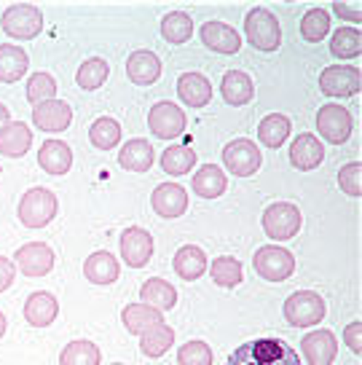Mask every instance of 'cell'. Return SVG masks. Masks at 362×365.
Here are the masks:
<instances>
[{
    "mask_svg": "<svg viewBox=\"0 0 362 365\" xmlns=\"http://www.w3.org/2000/svg\"><path fill=\"white\" fill-rule=\"evenodd\" d=\"M140 298H143V304L159 309L161 314H164V312H170V309L177 304V290H175V285H170L167 279L153 277V279H148L145 285L140 287Z\"/></svg>",
    "mask_w": 362,
    "mask_h": 365,
    "instance_id": "29",
    "label": "cell"
},
{
    "mask_svg": "<svg viewBox=\"0 0 362 365\" xmlns=\"http://www.w3.org/2000/svg\"><path fill=\"white\" fill-rule=\"evenodd\" d=\"M59 212V202H57V194L54 191H48L43 185H35L30 188L27 194L22 196V202H19V210H16V215L22 220L27 228H43L48 226Z\"/></svg>",
    "mask_w": 362,
    "mask_h": 365,
    "instance_id": "2",
    "label": "cell"
},
{
    "mask_svg": "<svg viewBox=\"0 0 362 365\" xmlns=\"http://www.w3.org/2000/svg\"><path fill=\"white\" fill-rule=\"evenodd\" d=\"M290 118L282 113H272L266 115L261 124H258V140H261L266 148H282L284 140L290 137Z\"/></svg>",
    "mask_w": 362,
    "mask_h": 365,
    "instance_id": "32",
    "label": "cell"
},
{
    "mask_svg": "<svg viewBox=\"0 0 362 365\" xmlns=\"http://www.w3.org/2000/svg\"><path fill=\"white\" fill-rule=\"evenodd\" d=\"M330 54L338 59H354L362 54V33L360 27H338L330 38Z\"/></svg>",
    "mask_w": 362,
    "mask_h": 365,
    "instance_id": "33",
    "label": "cell"
},
{
    "mask_svg": "<svg viewBox=\"0 0 362 365\" xmlns=\"http://www.w3.org/2000/svg\"><path fill=\"white\" fill-rule=\"evenodd\" d=\"M193 167H196V153L185 145H170L161 153V170L172 178H180L185 172H191Z\"/></svg>",
    "mask_w": 362,
    "mask_h": 365,
    "instance_id": "38",
    "label": "cell"
},
{
    "mask_svg": "<svg viewBox=\"0 0 362 365\" xmlns=\"http://www.w3.org/2000/svg\"><path fill=\"white\" fill-rule=\"evenodd\" d=\"M156 161V153H153V145L137 137V140H129L124 148L118 150V164L129 172H148Z\"/></svg>",
    "mask_w": 362,
    "mask_h": 365,
    "instance_id": "27",
    "label": "cell"
},
{
    "mask_svg": "<svg viewBox=\"0 0 362 365\" xmlns=\"http://www.w3.org/2000/svg\"><path fill=\"white\" fill-rule=\"evenodd\" d=\"M126 76L137 86H150V83H156L161 78V59L153 51H148V48L132 51L129 59H126Z\"/></svg>",
    "mask_w": 362,
    "mask_h": 365,
    "instance_id": "18",
    "label": "cell"
},
{
    "mask_svg": "<svg viewBox=\"0 0 362 365\" xmlns=\"http://www.w3.org/2000/svg\"><path fill=\"white\" fill-rule=\"evenodd\" d=\"M27 100L30 105H41V103H48V100H57V81L51 73H33L30 78H27Z\"/></svg>",
    "mask_w": 362,
    "mask_h": 365,
    "instance_id": "40",
    "label": "cell"
},
{
    "mask_svg": "<svg viewBox=\"0 0 362 365\" xmlns=\"http://www.w3.org/2000/svg\"><path fill=\"white\" fill-rule=\"evenodd\" d=\"M322 159H325V148H322V143L314 135L304 132V135H298L290 143V164H293L295 170L301 172L317 170L319 164H322Z\"/></svg>",
    "mask_w": 362,
    "mask_h": 365,
    "instance_id": "17",
    "label": "cell"
},
{
    "mask_svg": "<svg viewBox=\"0 0 362 365\" xmlns=\"http://www.w3.org/2000/svg\"><path fill=\"white\" fill-rule=\"evenodd\" d=\"M33 148V129L24 121H9L0 129V153L9 159H22Z\"/></svg>",
    "mask_w": 362,
    "mask_h": 365,
    "instance_id": "22",
    "label": "cell"
},
{
    "mask_svg": "<svg viewBox=\"0 0 362 365\" xmlns=\"http://www.w3.org/2000/svg\"><path fill=\"white\" fill-rule=\"evenodd\" d=\"M177 94L188 108H204L212 100V86L202 73H182L177 78Z\"/></svg>",
    "mask_w": 362,
    "mask_h": 365,
    "instance_id": "25",
    "label": "cell"
},
{
    "mask_svg": "<svg viewBox=\"0 0 362 365\" xmlns=\"http://www.w3.org/2000/svg\"><path fill=\"white\" fill-rule=\"evenodd\" d=\"M0 172H3V170H0Z\"/></svg>",
    "mask_w": 362,
    "mask_h": 365,
    "instance_id": "51",
    "label": "cell"
},
{
    "mask_svg": "<svg viewBox=\"0 0 362 365\" xmlns=\"http://www.w3.org/2000/svg\"><path fill=\"white\" fill-rule=\"evenodd\" d=\"M113 365H124V363H113Z\"/></svg>",
    "mask_w": 362,
    "mask_h": 365,
    "instance_id": "50",
    "label": "cell"
},
{
    "mask_svg": "<svg viewBox=\"0 0 362 365\" xmlns=\"http://www.w3.org/2000/svg\"><path fill=\"white\" fill-rule=\"evenodd\" d=\"M351 129H354V121H351V113L341 105H322L317 110V132L328 143L333 145H341L351 137Z\"/></svg>",
    "mask_w": 362,
    "mask_h": 365,
    "instance_id": "9",
    "label": "cell"
},
{
    "mask_svg": "<svg viewBox=\"0 0 362 365\" xmlns=\"http://www.w3.org/2000/svg\"><path fill=\"white\" fill-rule=\"evenodd\" d=\"M177 365H212V349L204 341H188L177 352Z\"/></svg>",
    "mask_w": 362,
    "mask_h": 365,
    "instance_id": "43",
    "label": "cell"
},
{
    "mask_svg": "<svg viewBox=\"0 0 362 365\" xmlns=\"http://www.w3.org/2000/svg\"><path fill=\"white\" fill-rule=\"evenodd\" d=\"M220 94L228 105L239 108V105H247L255 97V83L244 70H228L220 81Z\"/></svg>",
    "mask_w": 362,
    "mask_h": 365,
    "instance_id": "24",
    "label": "cell"
},
{
    "mask_svg": "<svg viewBox=\"0 0 362 365\" xmlns=\"http://www.w3.org/2000/svg\"><path fill=\"white\" fill-rule=\"evenodd\" d=\"M118 250H121V258H124L126 266L143 269V266H148L150 255H153V237L148 234L145 228L129 226L121 234V240H118Z\"/></svg>",
    "mask_w": 362,
    "mask_h": 365,
    "instance_id": "13",
    "label": "cell"
},
{
    "mask_svg": "<svg viewBox=\"0 0 362 365\" xmlns=\"http://www.w3.org/2000/svg\"><path fill=\"white\" fill-rule=\"evenodd\" d=\"M54 250L46 242H27L14 252V266H19L24 277H46L54 269Z\"/></svg>",
    "mask_w": 362,
    "mask_h": 365,
    "instance_id": "10",
    "label": "cell"
},
{
    "mask_svg": "<svg viewBox=\"0 0 362 365\" xmlns=\"http://www.w3.org/2000/svg\"><path fill=\"white\" fill-rule=\"evenodd\" d=\"M226 172L220 170L217 164H204L202 170L193 175V191L202 199H217L220 194H226Z\"/></svg>",
    "mask_w": 362,
    "mask_h": 365,
    "instance_id": "30",
    "label": "cell"
},
{
    "mask_svg": "<svg viewBox=\"0 0 362 365\" xmlns=\"http://www.w3.org/2000/svg\"><path fill=\"white\" fill-rule=\"evenodd\" d=\"M301 349H304L309 365H333L336 354H338V341H336L333 331L317 328L301 339Z\"/></svg>",
    "mask_w": 362,
    "mask_h": 365,
    "instance_id": "15",
    "label": "cell"
},
{
    "mask_svg": "<svg viewBox=\"0 0 362 365\" xmlns=\"http://www.w3.org/2000/svg\"><path fill=\"white\" fill-rule=\"evenodd\" d=\"M9 121H11V113H9V108H6V105L0 103V129L9 124Z\"/></svg>",
    "mask_w": 362,
    "mask_h": 365,
    "instance_id": "48",
    "label": "cell"
},
{
    "mask_svg": "<svg viewBox=\"0 0 362 365\" xmlns=\"http://www.w3.org/2000/svg\"><path fill=\"white\" fill-rule=\"evenodd\" d=\"M284 319L293 328H311L325 319V301L314 290H295L293 296L284 301Z\"/></svg>",
    "mask_w": 362,
    "mask_h": 365,
    "instance_id": "5",
    "label": "cell"
},
{
    "mask_svg": "<svg viewBox=\"0 0 362 365\" xmlns=\"http://www.w3.org/2000/svg\"><path fill=\"white\" fill-rule=\"evenodd\" d=\"M319 89L328 97H354L362 89V73L351 65H333V68L322 70Z\"/></svg>",
    "mask_w": 362,
    "mask_h": 365,
    "instance_id": "11",
    "label": "cell"
},
{
    "mask_svg": "<svg viewBox=\"0 0 362 365\" xmlns=\"http://www.w3.org/2000/svg\"><path fill=\"white\" fill-rule=\"evenodd\" d=\"M83 274H86L89 282L105 287V285H113L115 279L121 277V266H118V258H115L113 252L97 250L86 258V263H83Z\"/></svg>",
    "mask_w": 362,
    "mask_h": 365,
    "instance_id": "21",
    "label": "cell"
},
{
    "mask_svg": "<svg viewBox=\"0 0 362 365\" xmlns=\"http://www.w3.org/2000/svg\"><path fill=\"white\" fill-rule=\"evenodd\" d=\"M223 164H226V170L234 172L237 178H252L255 172L261 170L263 156L252 140L239 137V140H231L226 145V150H223Z\"/></svg>",
    "mask_w": 362,
    "mask_h": 365,
    "instance_id": "8",
    "label": "cell"
},
{
    "mask_svg": "<svg viewBox=\"0 0 362 365\" xmlns=\"http://www.w3.org/2000/svg\"><path fill=\"white\" fill-rule=\"evenodd\" d=\"M188 124V118L182 113V108L175 103H156L148 113V126L150 132L161 140H175L182 135V129Z\"/></svg>",
    "mask_w": 362,
    "mask_h": 365,
    "instance_id": "12",
    "label": "cell"
},
{
    "mask_svg": "<svg viewBox=\"0 0 362 365\" xmlns=\"http://www.w3.org/2000/svg\"><path fill=\"white\" fill-rule=\"evenodd\" d=\"M244 35H247V43L255 46L258 51H276L282 46L279 19L269 9H263V6H255L247 14V19H244Z\"/></svg>",
    "mask_w": 362,
    "mask_h": 365,
    "instance_id": "3",
    "label": "cell"
},
{
    "mask_svg": "<svg viewBox=\"0 0 362 365\" xmlns=\"http://www.w3.org/2000/svg\"><path fill=\"white\" fill-rule=\"evenodd\" d=\"M175 272H177V277L185 279V282L199 279V277L207 272V255H204L202 247L185 245V247H180V250L175 252Z\"/></svg>",
    "mask_w": 362,
    "mask_h": 365,
    "instance_id": "31",
    "label": "cell"
},
{
    "mask_svg": "<svg viewBox=\"0 0 362 365\" xmlns=\"http://www.w3.org/2000/svg\"><path fill=\"white\" fill-rule=\"evenodd\" d=\"M226 365H301V357L282 339H255L231 352Z\"/></svg>",
    "mask_w": 362,
    "mask_h": 365,
    "instance_id": "1",
    "label": "cell"
},
{
    "mask_svg": "<svg viewBox=\"0 0 362 365\" xmlns=\"http://www.w3.org/2000/svg\"><path fill=\"white\" fill-rule=\"evenodd\" d=\"M333 11L338 14V16H343L346 22H360L362 19L360 9H351V6H346V3H333Z\"/></svg>",
    "mask_w": 362,
    "mask_h": 365,
    "instance_id": "47",
    "label": "cell"
},
{
    "mask_svg": "<svg viewBox=\"0 0 362 365\" xmlns=\"http://www.w3.org/2000/svg\"><path fill=\"white\" fill-rule=\"evenodd\" d=\"M210 274L215 279V285L220 287H237L242 282V261L231 258V255H223V258H215L212 266H210Z\"/></svg>",
    "mask_w": 362,
    "mask_h": 365,
    "instance_id": "42",
    "label": "cell"
},
{
    "mask_svg": "<svg viewBox=\"0 0 362 365\" xmlns=\"http://www.w3.org/2000/svg\"><path fill=\"white\" fill-rule=\"evenodd\" d=\"M14 279H16V266L11 258L0 255V293H6L14 285Z\"/></svg>",
    "mask_w": 362,
    "mask_h": 365,
    "instance_id": "46",
    "label": "cell"
},
{
    "mask_svg": "<svg viewBox=\"0 0 362 365\" xmlns=\"http://www.w3.org/2000/svg\"><path fill=\"white\" fill-rule=\"evenodd\" d=\"M161 35L175 46L188 43V41H191V35H193L191 16H188V14H182V11L167 14V16L161 19Z\"/></svg>",
    "mask_w": 362,
    "mask_h": 365,
    "instance_id": "39",
    "label": "cell"
},
{
    "mask_svg": "<svg viewBox=\"0 0 362 365\" xmlns=\"http://www.w3.org/2000/svg\"><path fill=\"white\" fill-rule=\"evenodd\" d=\"M202 43L212 48L217 54H237L242 48V38L239 33L226 22H204L202 24Z\"/></svg>",
    "mask_w": 362,
    "mask_h": 365,
    "instance_id": "19",
    "label": "cell"
},
{
    "mask_svg": "<svg viewBox=\"0 0 362 365\" xmlns=\"http://www.w3.org/2000/svg\"><path fill=\"white\" fill-rule=\"evenodd\" d=\"M102 352L100 346L89 339H78V341H70L62 354H59V365H100Z\"/></svg>",
    "mask_w": 362,
    "mask_h": 365,
    "instance_id": "34",
    "label": "cell"
},
{
    "mask_svg": "<svg viewBox=\"0 0 362 365\" xmlns=\"http://www.w3.org/2000/svg\"><path fill=\"white\" fill-rule=\"evenodd\" d=\"M108 76H110L108 62L100 57H91L78 68V73H76V83H78L83 91H97L100 86H105Z\"/></svg>",
    "mask_w": 362,
    "mask_h": 365,
    "instance_id": "37",
    "label": "cell"
},
{
    "mask_svg": "<svg viewBox=\"0 0 362 365\" xmlns=\"http://www.w3.org/2000/svg\"><path fill=\"white\" fill-rule=\"evenodd\" d=\"M150 205L159 217H167V220L180 217L188 210V191L177 182H161L150 196Z\"/></svg>",
    "mask_w": 362,
    "mask_h": 365,
    "instance_id": "16",
    "label": "cell"
},
{
    "mask_svg": "<svg viewBox=\"0 0 362 365\" xmlns=\"http://www.w3.org/2000/svg\"><path fill=\"white\" fill-rule=\"evenodd\" d=\"M343 339H346V346H349L354 354L362 352V322H360V319H354V322H349V325H346Z\"/></svg>",
    "mask_w": 362,
    "mask_h": 365,
    "instance_id": "45",
    "label": "cell"
},
{
    "mask_svg": "<svg viewBox=\"0 0 362 365\" xmlns=\"http://www.w3.org/2000/svg\"><path fill=\"white\" fill-rule=\"evenodd\" d=\"M121 132H124V129H121V124H118L115 118L102 115V118H97V121L89 126V140L97 150H113L115 145H118V140H121Z\"/></svg>",
    "mask_w": 362,
    "mask_h": 365,
    "instance_id": "35",
    "label": "cell"
},
{
    "mask_svg": "<svg viewBox=\"0 0 362 365\" xmlns=\"http://www.w3.org/2000/svg\"><path fill=\"white\" fill-rule=\"evenodd\" d=\"M252 266L269 282H284L295 272V255L279 245H266L252 255Z\"/></svg>",
    "mask_w": 362,
    "mask_h": 365,
    "instance_id": "7",
    "label": "cell"
},
{
    "mask_svg": "<svg viewBox=\"0 0 362 365\" xmlns=\"http://www.w3.org/2000/svg\"><path fill=\"white\" fill-rule=\"evenodd\" d=\"M338 185L343 188V194L360 199L362 196V164L360 161H349V164H343V167H341Z\"/></svg>",
    "mask_w": 362,
    "mask_h": 365,
    "instance_id": "44",
    "label": "cell"
},
{
    "mask_svg": "<svg viewBox=\"0 0 362 365\" xmlns=\"http://www.w3.org/2000/svg\"><path fill=\"white\" fill-rule=\"evenodd\" d=\"M121 319H124L126 331L135 333V336H143L145 331H150V328H156V325L164 322L159 309L148 307V304H143V301H140V304H129V307H124Z\"/></svg>",
    "mask_w": 362,
    "mask_h": 365,
    "instance_id": "28",
    "label": "cell"
},
{
    "mask_svg": "<svg viewBox=\"0 0 362 365\" xmlns=\"http://www.w3.org/2000/svg\"><path fill=\"white\" fill-rule=\"evenodd\" d=\"M172 344H175V331H172L170 325H164V322L140 336V349H143L145 357H161V354H167Z\"/></svg>",
    "mask_w": 362,
    "mask_h": 365,
    "instance_id": "36",
    "label": "cell"
},
{
    "mask_svg": "<svg viewBox=\"0 0 362 365\" xmlns=\"http://www.w3.org/2000/svg\"><path fill=\"white\" fill-rule=\"evenodd\" d=\"M38 164L48 175H68L73 167V150L62 140H46L38 150Z\"/></svg>",
    "mask_w": 362,
    "mask_h": 365,
    "instance_id": "23",
    "label": "cell"
},
{
    "mask_svg": "<svg viewBox=\"0 0 362 365\" xmlns=\"http://www.w3.org/2000/svg\"><path fill=\"white\" fill-rule=\"evenodd\" d=\"M73 121V108L65 100H48L33 108V126L48 135H59L65 132Z\"/></svg>",
    "mask_w": 362,
    "mask_h": 365,
    "instance_id": "14",
    "label": "cell"
},
{
    "mask_svg": "<svg viewBox=\"0 0 362 365\" xmlns=\"http://www.w3.org/2000/svg\"><path fill=\"white\" fill-rule=\"evenodd\" d=\"M263 231L276 242L293 240L301 231V210L293 202H274L263 212Z\"/></svg>",
    "mask_w": 362,
    "mask_h": 365,
    "instance_id": "6",
    "label": "cell"
},
{
    "mask_svg": "<svg viewBox=\"0 0 362 365\" xmlns=\"http://www.w3.org/2000/svg\"><path fill=\"white\" fill-rule=\"evenodd\" d=\"M3 336H6V314L0 312V339H3Z\"/></svg>",
    "mask_w": 362,
    "mask_h": 365,
    "instance_id": "49",
    "label": "cell"
},
{
    "mask_svg": "<svg viewBox=\"0 0 362 365\" xmlns=\"http://www.w3.org/2000/svg\"><path fill=\"white\" fill-rule=\"evenodd\" d=\"M30 68V57L22 46L0 43V83H16Z\"/></svg>",
    "mask_w": 362,
    "mask_h": 365,
    "instance_id": "26",
    "label": "cell"
},
{
    "mask_svg": "<svg viewBox=\"0 0 362 365\" xmlns=\"http://www.w3.org/2000/svg\"><path fill=\"white\" fill-rule=\"evenodd\" d=\"M59 314V301L48 290H38L24 301V319L33 328H48Z\"/></svg>",
    "mask_w": 362,
    "mask_h": 365,
    "instance_id": "20",
    "label": "cell"
},
{
    "mask_svg": "<svg viewBox=\"0 0 362 365\" xmlns=\"http://www.w3.org/2000/svg\"><path fill=\"white\" fill-rule=\"evenodd\" d=\"M0 27L14 41H33L43 30V14L30 3H14L0 16Z\"/></svg>",
    "mask_w": 362,
    "mask_h": 365,
    "instance_id": "4",
    "label": "cell"
},
{
    "mask_svg": "<svg viewBox=\"0 0 362 365\" xmlns=\"http://www.w3.org/2000/svg\"><path fill=\"white\" fill-rule=\"evenodd\" d=\"M330 33V14L325 9H309L301 19V35L309 43H319Z\"/></svg>",
    "mask_w": 362,
    "mask_h": 365,
    "instance_id": "41",
    "label": "cell"
}]
</instances>
